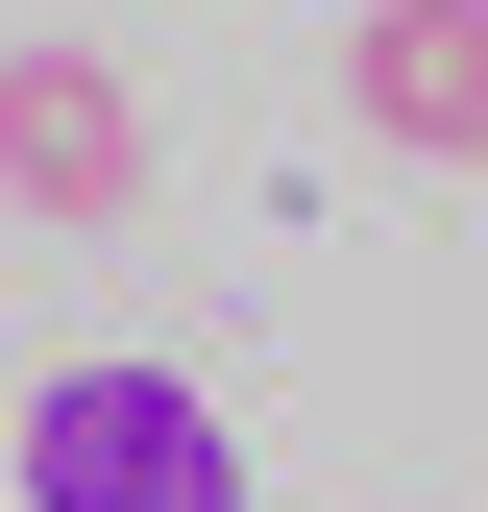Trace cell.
I'll return each instance as SVG.
<instances>
[{"instance_id":"cell-3","label":"cell","mask_w":488,"mask_h":512,"mask_svg":"<svg viewBox=\"0 0 488 512\" xmlns=\"http://www.w3.org/2000/svg\"><path fill=\"white\" fill-rule=\"evenodd\" d=\"M342 98L391 122L415 171H464V147H488V0H366V49H342Z\"/></svg>"},{"instance_id":"cell-2","label":"cell","mask_w":488,"mask_h":512,"mask_svg":"<svg viewBox=\"0 0 488 512\" xmlns=\"http://www.w3.org/2000/svg\"><path fill=\"white\" fill-rule=\"evenodd\" d=\"M122 196H147L122 49H0V220H122Z\"/></svg>"},{"instance_id":"cell-1","label":"cell","mask_w":488,"mask_h":512,"mask_svg":"<svg viewBox=\"0 0 488 512\" xmlns=\"http://www.w3.org/2000/svg\"><path fill=\"white\" fill-rule=\"evenodd\" d=\"M25 512H244V439L196 366H49L25 391Z\"/></svg>"}]
</instances>
